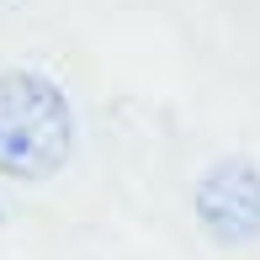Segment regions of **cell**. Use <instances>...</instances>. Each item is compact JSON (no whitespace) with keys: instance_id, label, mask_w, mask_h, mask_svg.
<instances>
[{"instance_id":"cell-1","label":"cell","mask_w":260,"mask_h":260,"mask_svg":"<svg viewBox=\"0 0 260 260\" xmlns=\"http://www.w3.org/2000/svg\"><path fill=\"white\" fill-rule=\"evenodd\" d=\"M75 149L69 96L38 69H0V175L48 181Z\"/></svg>"},{"instance_id":"cell-2","label":"cell","mask_w":260,"mask_h":260,"mask_svg":"<svg viewBox=\"0 0 260 260\" xmlns=\"http://www.w3.org/2000/svg\"><path fill=\"white\" fill-rule=\"evenodd\" d=\"M191 212L202 234L223 250H244L260 239V165L250 159H218L202 170L191 191Z\"/></svg>"}]
</instances>
